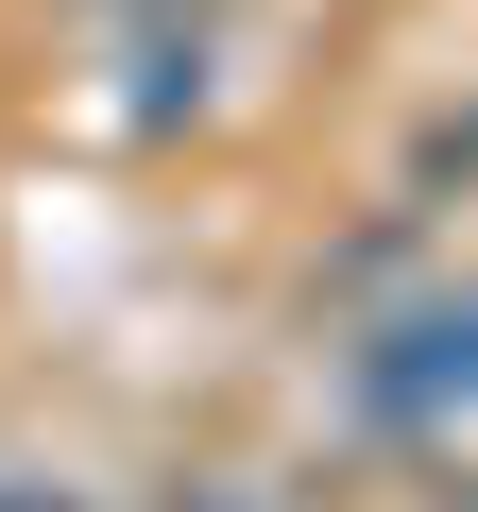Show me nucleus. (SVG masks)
Here are the masks:
<instances>
[{
	"mask_svg": "<svg viewBox=\"0 0 478 512\" xmlns=\"http://www.w3.org/2000/svg\"><path fill=\"white\" fill-rule=\"evenodd\" d=\"M359 393L393 410V427H444V410H478V291H444V308H410L376 359H359Z\"/></svg>",
	"mask_w": 478,
	"mask_h": 512,
	"instance_id": "1",
	"label": "nucleus"
},
{
	"mask_svg": "<svg viewBox=\"0 0 478 512\" xmlns=\"http://www.w3.org/2000/svg\"><path fill=\"white\" fill-rule=\"evenodd\" d=\"M0 512H18V495H0ZM52 512H69V495H52Z\"/></svg>",
	"mask_w": 478,
	"mask_h": 512,
	"instance_id": "2",
	"label": "nucleus"
}]
</instances>
